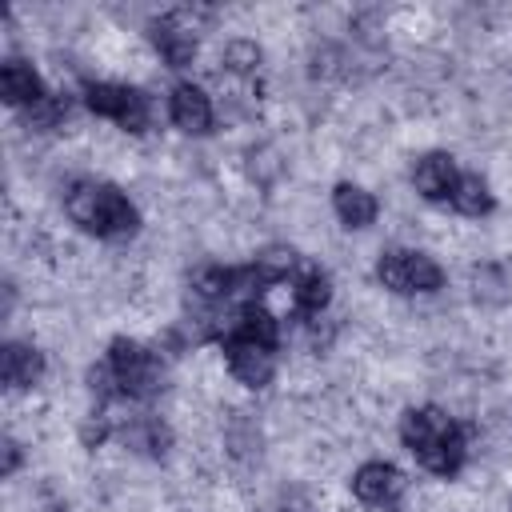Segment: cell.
Here are the masks:
<instances>
[{
  "label": "cell",
  "instance_id": "52a82bcc",
  "mask_svg": "<svg viewBox=\"0 0 512 512\" xmlns=\"http://www.w3.org/2000/svg\"><path fill=\"white\" fill-rule=\"evenodd\" d=\"M152 44H156V52L164 56L168 68H184V64H192V56H196L192 24H184L180 16L156 20V24H152Z\"/></svg>",
  "mask_w": 512,
  "mask_h": 512
},
{
  "label": "cell",
  "instance_id": "6da1fadb",
  "mask_svg": "<svg viewBox=\"0 0 512 512\" xmlns=\"http://www.w3.org/2000/svg\"><path fill=\"white\" fill-rule=\"evenodd\" d=\"M400 436L404 444L416 452V460L436 472V476H452L464 464V436L452 424V416H444L440 408H412L400 420Z\"/></svg>",
  "mask_w": 512,
  "mask_h": 512
},
{
  "label": "cell",
  "instance_id": "603a6c76",
  "mask_svg": "<svg viewBox=\"0 0 512 512\" xmlns=\"http://www.w3.org/2000/svg\"><path fill=\"white\" fill-rule=\"evenodd\" d=\"M20 464V444L16 440H4V476H12Z\"/></svg>",
  "mask_w": 512,
  "mask_h": 512
},
{
  "label": "cell",
  "instance_id": "d6986e66",
  "mask_svg": "<svg viewBox=\"0 0 512 512\" xmlns=\"http://www.w3.org/2000/svg\"><path fill=\"white\" fill-rule=\"evenodd\" d=\"M128 444L132 448H144V452H164L168 448V428L160 424V420H140L132 432H128Z\"/></svg>",
  "mask_w": 512,
  "mask_h": 512
},
{
  "label": "cell",
  "instance_id": "5bb4252c",
  "mask_svg": "<svg viewBox=\"0 0 512 512\" xmlns=\"http://www.w3.org/2000/svg\"><path fill=\"white\" fill-rule=\"evenodd\" d=\"M192 288L204 296V300H224L236 292V268H220V264H208L192 276Z\"/></svg>",
  "mask_w": 512,
  "mask_h": 512
},
{
  "label": "cell",
  "instance_id": "9a60e30c",
  "mask_svg": "<svg viewBox=\"0 0 512 512\" xmlns=\"http://www.w3.org/2000/svg\"><path fill=\"white\" fill-rule=\"evenodd\" d=\"M292 296H296V304H300L304 312H320V308L328 304V296H332V284H328V276H324L320 268H308V272L296 280Z\"/></svg>",
  "mask_w": 512,
  "mask_h": 512
},
{
  "label": "cell",
  "instance_id": "8992f818",
  "mask_svg": "<svg viewBox=\"0 0 512 512\" xmlns=\"http://www.w3.org/2000/svg\"><path fill=\"white\" fill-rule=\"evenodd\" d=\"M352 492L372 508H392L404 496V476H400V468H392L384 460H372L352 476Z\"/></svg>",
  "mask_w": 512,
  "mask_h": 512
},
{
  "label": "cell",
  "instance_id": "2e32d148",
  "mask_svg": "<svg viewBox=\"0 0 512 512\" xmlns=\"http://www.w3.org/2000/svg\"><path fill=\"white\" fill-rule=\"evenodd\" d=\"M252 268L264 276V284H276V280H284V276L296 268V252H292V248L272 244V248H264V252L252 260Z\"/></svg>",
  "mask_w": 512,
  "mask_h": 512
},
{
  "label": "cell",
  "instance_id": "8fae6325",
  "mask_svg": "<svg viewBox=\"0 0 512 512\" xmlns=\"http://www.w3.org/2000/svg\"><path fill=\"white\" fill-rule=\"evenodd\" d=\"M0 372H4L8 388H32L44 376V356L28 344H8L0 356Z\"/></svg>",
  "mask_w": 512,
  "mask_h": 512
},
{
  "label": "cell",
  "instance_id": "ac0fdd59",
  "mask_svg": "<svg viewBox=\"0 0 512 512\" xmlns=\"http://www.w3.org/2000/svg\"><path fill=\"white\" fill-rule=\"evenodd\" d=\"M224 64H228L232 72H240V76L256 72V68H260V44H256V40H232V44L224 48Z\"/></svg>",
  "mask_w": 512,
  "mask_h": 512
},
{
  "label": "cell",
  "instance_id": "7c38bea8",
  "mask_svg": "<svg viewBox=\"0 0 512 512\" xmlns=\"http://www.w3.org/2000/svg\"><path fill=\"white\" fill-rule=\"evenodd\" d=\"M332 208H336V216H340L348 228H368V224L376 220V196L364 192L360 184H340V188L332 192Z\"/></svg>",
  "mask_w": 512,
  "mask_h": 512
},
{
  "label": "cell",
  "instance_id": "4fadbf2b",
  "mask_svg": "<svg viewBox=\"0 0 512 512\" xmlns=\"http://www.w3.org/2000/svg\"><path fill=\"white\" fill-rule=\"evenodd\" d=\"M452 204L464 216H488L492 212V192H488V184L480 176H460L456 192H452Z\"/></svg>",
  "mask_w": 512,
  "mask_h": 512
},
{
  "label": "cell",
  "instance_id": "44dd1931",
  "mask_svg": "<svg viewBox=\"0 0 512 512\" xmlns=\"http://www.w3.org/2000/svg\"><path fill=\"white\" fill-rule=\"evenodd\" d=\"M60 120H64V100L60 96H44V100H36L28 108V124L32 128H56Z\"/></svg>",
  "mask_w": 512,
  "mask_h": 512
},
{
  "label": "cell",
  "instance_id": "3957f363",
  "mask_svg": "<svg viewBox=\"0 0 512 512\" xmlns=\"http://www.w3.org/2000/svg\"><path fill=\"white\" fill-rule=\"evenodd\" d=\"M376 276L384 288L400 292V296H412V292H436L444 284V272L432 256L424 252H408V248H392L380 256L376 264Z\"/></svg>",
  "mask_w": 512,
  "mask_h": 512
},
{
  "label": "cell",
  "instance_id": "ba28073f",
  "mask_svg": "<svg viewBox=\"0 0 512 512\" xmlns=\"http://www.w3.org/2000/svg\"><path fill=\"white\" fill-rule=\"evenodd\" d=\"M168 112H172V124H176L180 132L200 136V132H208V128H212V104H208V96H204L200 88H192V84L172 88Z\"/></svg>",
  "mask_w": 512,
  "mask_h": 512
},
{
  "label": "cell",
  "instance_id": "30bf717a",
  "mask_svg": "<svg viewBox=\"0 0 512 512\" xmlns=\"http://www.w3.org/2000/svg\"><path fill=\"white\" fill-rule=\"evenodd\" d=\"M0 88H4V100L16 104V108H32L36 100H44L40 76H36L32 64H24V60H8V64L0 68Z\"/></svg>",
  "mask_w": 512,
  "mask_h": 512
},
{
  "label": "cell",
  "instance_id": "e0dca14e",
  "mask_svg": "<svg viewBox=\"0 0 512 512\" xmlns=\"http://www.w3.org/2000/svg\"><path fill=\"white\" fill-rule=\"evenodd\" d=\"M124 96H128V88L124 84H88V108L96 112V116H108V120H116L120 116V108H124Z\"/></svg>",
  "mask_w": 512,
  "mask_h": 512
},
{
  "label": "cell",
  "instance_id": "7a4b0ae2",
  "mask_svg": "<svg viewBox=\"0 0 512 512\" xmlns=\"http://www.w3.org/2000/svg\"><path fill=\"white\" fill-rule=\"evenodd\" d=\"M64 208L80 228H88L96 236H132L136 224H140V216L128 204V196L108 188V184H76L68 192Z\"/></svg>",
  "mask_w": 512,
  "mask_h": 512
},
{
  "label": "cell",
  "instance_id": "ffe728a7",
  "mask_svg": "<svg viewBox=\"0 0 512 512\" xmlns=\"http://www.w3.org/2000/svg\"><path fill=\"white\" fill-rule=\"evenodd\" d=\"M116 124H120V128H128V132H144V128H148V100H144L136 88H128V96H124V108H120Z\"/></svg>",
  "mask_w": 512,
  "mask_h": 512
},
{
  "label": "cell",
  "instance_id": "277c9868",
  "mask_svg": "<svg viewBox=\"0 0 512 512\" xmlns=\"http://www.w3.org/2000/svg\"><path fill=\"white\" fill-rule=\"evenodd\" d=\"M108 364H112V372H116L124 396H152V392L160 388V364H156V356H152L144 344H136V340H124V336L112 340Z\"/></svg>",
  "mask_w": 512,
  "mask_h": 512
},
{
  "label": "cell",
  "instance_id": "5b68a950",
  "mask_svg": "<svg viewBox=\"0 0 512 512\" xmlns=\"http://www.w3.org/2000/svg\"><path fill=\"white\" fill-rule=\"evenodd\" d=\"M224 352H228V368H232V376H236L240 384H248V388L268 384L272 372H276V360H272V348H268V344L228 336V340H224Z\"/></svg>",
  "mask_w": 512,
  "mask_h": 512
},
{
  "label": "cell",
  "instance_id": "9c48e42d",
  "mask_svg": "<svg viewBox=\"0 0 512 512\" xmlns=\"http://www.w3.org/2000/svg\"><path fill=\"white\" fill-rule=\"evenodd\" d=\"M416 192L424 196V200H452V192H456V164H452V156H444V152H428L420 164H416Z\"/></svg>",
  "mask_w": 512,
  "mask_h": 512
},
{
  "label": "cell",
  "instance_id": "7402d4cb",
  "mask_svg": "<svg viewBox=\"0 0 512 512\" xmlns=\"http://www.w3.org/2000/svg\"><path fill=\"white\" fill-rule=\"evenodd\" d=\"M80 436H84V444H88V448H92V444H100V440L108 436V424H104V416H92V420H84Z\"/></svg>",
  "mask_w": 512,
  "mask_h": 512
}]
</instances>
